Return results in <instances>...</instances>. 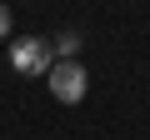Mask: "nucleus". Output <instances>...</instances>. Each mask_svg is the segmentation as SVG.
Wrapping results in <instances>:
<instances>
[{
    "label": "nucleus",
    "mask_w": 150,
    "mask_h": 140,
    "mask_svg": "<svg viewBox=\"0 0 150 140\" xmlns=\"http://www.w3.org/2000/svg\"><path fill=\"white\" fill-rule=\"evenodd\" d=\"M10 70H15V75H30V80L50 75V70H55L50 35H20V40H10Z\"/></svg>",
    "instance_id": "1"
},
{
    "label": "nucleus",
    "mask_w": 150,
    "mask_h": 140,
    "mask_svg": "<svg viewBox=\"0 0 150 140\" xmlns=\"http://www.w3.org/2000/svg\"><path fill=\"white\" fill-rule=\"evenodd\" d=\"M45 80H50V95H55L60 105H80L85 90H90V75H85L80 60H55V70H50Z\"/></svg>",
    "instance_id": "2"
},
{
    "label": "nucleus",
    "mask_w": 150,
    "mask_h": 140,
    "mask_svg": "<svg viewBox=\"0 0 150 140\" xmlns=\"http://www.w3.org/2000/svg\"><path fill=\"white\" fill-rule=\"evenodd\" d=\"M50 45H55V60H75L80 55V30H60V35H50Z\"/></svg>",
    "instance_id": "3"
},
{
    "label": "nucleus",
    "mask_w": 150,
    "mask_h": 140,
    "mask_svg": "<svg viewBox=\"0 0 150 140\" xmlns=\"http://www.w3.org/2000/svg\"><path fill=\"white\" fill-rule=\"evenodd\" d=\"M0 40H10V10L0 5Z\"/></svg>",
    "instance_id": "4"
}]
</instances>
